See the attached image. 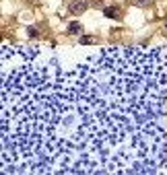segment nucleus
Instances as JSON below:
<instances>
[{"instance_id": "obj_1", "label": "nucleus", "mask_w": 167, "mask_h": 175, "mask_svg": "<svg viewBox=\"0 0 167 175\" xmlns=\"http://www.w3.org/2000/svg\"><path fill=\"white\" fill-rule=\"evenodd\" d=\"M87 6H89V2H87V0H70L68 10L72 14H83L85 10H87Z\"/></svg>"}, {"instance_id": "obj_2", "label": "nucleus", "mask_w": 167, "mask_h": 175, "mask_svg": "<svg viewBox=\"0 0 167 175\" xmlns=\"http://www.w3.org/2000/svg\"><path fill=\"white\" fill-rule=\"evenodd\" d=\"M103 13H105V17L113 19V17H118V8H116V6H107V8L103 10Z\"/></svg>"}, {"instance_id": "obj_3", "label": "nucleus", "mask_w": 167, "mask_h": 175, "mask_svg": "<svg viewBox=\"0 0 167 175\" xmlns=\"http://www.w3.org/2000/svg\"><path fill=\"white\" fill-rule=\"evenodd\" d=\"M78 31H81V25H78V23H70L68 25V33L70 35H77Z\"/></svg>"}, {"instance_id": "obj_4", "label": "nucleus", "mask_w": 167, "mask_h": 175, "mask_svg": "<svg viewBox=\"0 0 167 175\" xmlns=\"http://www.w3.org/2000/svg\"><path fill=\"white\" fill-rule=\"evenodd\" d=\"M132 2L136 4V6H146V4H151L153 0H132Z\"/></svg>"}, {"instance_id": "obj_5", "label": "nucleus", "mask_w": 167, "mask_h": 175, "mask_svg": "<svg viewBox=\"0 0 167 175\" xmlns=\"http://www.w3.org/2000/svg\"><path fill=\"white\" fill-rule=\"evenodd\" d=\"M29 35H31V37H37V35H39V31H37L35 27H31V29H29Z\"/></svg>"}, {"instance_id": "obj_6", "label": "nucleus", "mask_w": 167, "mask_h": 175, "mask_svg": "<svg viewBox=\"0 0 167 175\" xmlns=\"http://www.w3.org/2000/svg\"><path fill=\"white\" fill-rule=\"evenodd\" d=\"M81 43H93V37H83V39H81Z\"/></svg>"}]
</instances>
